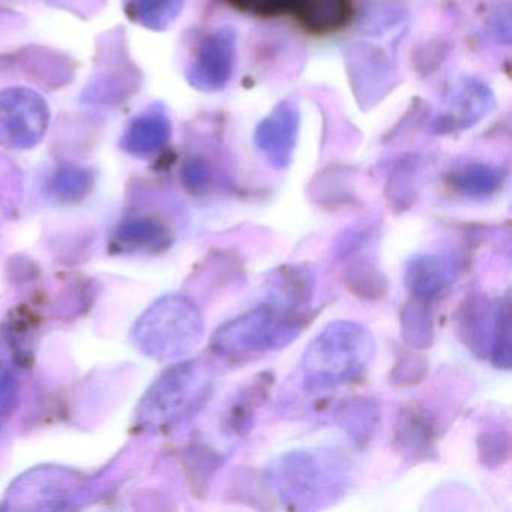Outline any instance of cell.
Wrapping results in <instances>:
<instances>
[{
    "instance_id": "obj_1",
    "label": "cell",
    "mask_w": 512,
    "mask_h": 512,
    "mask_svg": "<svg viewBox=\"0 0 512 512\" xmlns=\"http://www.w3.org/2000/svg\"><path fill=\"white\" fill-rule=\"evenodd\" d=\"M373 335L361 323H329L305 349L301 371L305 388L325 391L355 382L373 361Z\"/></svg>"
},
{
    "instance_id": "obj_2",
    "label": "cell",
    "mask_w": 512,
    "mask_h": 512,
    "mask_svg": "<svg viewBox=\"0 0 512 512\" xmlns=\"http://www.w3.org/2000/svg\"><path fill=\"white\" fill-rule=\"evenodd\" d=\"M307 325L308 310L287 308L269 299L221 325L212 337L211 349L233 361L254 358L289 346Z\"/></svg>"
},
{
    "instance_id": "obj_3",
    "label": "cell",
    "mask_w": 512,
    "mask_h": 512,
    "mask_svg": "<svg viewBox=\"0 0 512 512\" xmlns=\"http://www.w3.org/2000/svg\"><path fill=\"white\" fill-rule=\"evenodd\" d=\"M214 382V367L206 359L172 365L140 401L137 422L145 430L161 431L187 421L205 406Z\"/></svg>"
},
{
    "instance_id": "obj_4",
    "label": "cell",
    "mask_w": 512,
    "mask_h": 512,
    "mask_svg": "<svg viewBox=\"0 0 512 512\" xmlns=\"http://www.w3.org/2000/svg\"><path fill=\"white\" fill-rule=\"evenodd\" d=\"M202 314L187 296L167 295L155 301L137 320L134 341L145 355L175 359L193 352L202 341Z\"/></svg>"
},
{
    "instance_id": "obj_5",
    "label": "cell",
    "mask_w": 512,
    "mask_h": 512,
    "mask_svg": "<svg viewBox=\"0 0 512 512\" xmlns=\"http://www.w3.org/2000/svg\"><path fill=\"white\" fill-rule=\"evenodd\" d=\"M338 463L328 454L310 451L283 455L271 469V479L280 491L281 499L295 503V508H308V503L331 500L343 490V478Z\"/></svg>"
},
{
    "instance_id": "obj_6",
    "label": "cell",
    "mask_w": 512,
    "mask_h": 512,
    "mask_svg": "<svg viewBox=\"0 0 512 512\" xmlns=\"http://www.w3.org/2000/svg\"><path fill=\"white\" fill-rule=\"evenodd\" d=\"M50 112L37 92L26 88L0 91V145L34 148L49 127Z\"/></svg>"
},
{
    "instance_id": "obj_7",
    "label": "cell",
    "mask_w": 512,
    "mask_h": 512,
    "mask_svg": "<svg viewBox=\"0 0 512 512\" xmlns=\"http://www.w3.org/2000/svg\"><path fill=\"white\" fill-rule=\"evenodd\" d=\"M236 61V32L221 28L200 41L188 65L187 79L194 88L212 92L226 88Z\"/></svg>"
},
{
    "instance_id": "obj_8",
    "label": "cell",
    "mask_w": 512,
    "mask_h": 512,
    "mask_svg": "<svg viewBox=\"0 0 512 512\" xmlns=\"http://www.w3.org/2000/svg\"><path fill=\"white\" fill-rule=\"evenodd\" d=\"M298 130V109L289 101L275 107L257 127V148L275 169H286L292 161Z\"/></svg>"
},
{
    "instance_id": "obj_9",
    "label": "cell",
    "mask_w": 512,
    "mask_h": 512,
    "mask_svg": "<svg viewBox=\"0 0 512 512\" xmlns=\"http://www.w3.org/2000/svg\"><path fill=\"white\" fill-rule=\"evenodd\" d=\"M455 275L457 266L451 257L419 254L407 263L404 281L413 298L430 302L452 284Z\"/></svg>"
},
{
    "instance_id": "obj_10",
    "label": "cell",
    "mask_w": 512,
    "mask_h": 512,
    "mask_svg": "<svg viewBox=\"0 0 512 512\" xmlns=\"http://www.w3.org/2000/svg\"><path fill=\"white\" fill-rule=\"evenodd\" d=\"M172 124L163 109H149L137 116L122 137V148L136 157H151L169 143Z\"/></svg>"
},
{
    "instance_id": "obj_11",
    "label": "cell",
    "mask_w": 512,
    "mask_h": 512,
    "mask_svg": "<svg viewBox=\"0 0 512 512\" xmlns=\"http://www.w3.org/2000/svg\"><path fill=\"white\" fill-rule=\"evenodd\" d=\"M298 25L311 35H329L349 25L352 0H301L295 13Z\"/></svg>"
},
{
    "instance_id": "obj_12",
    "label": "cell",
    "mask_w": 512,
    "mask_h": 512,
    "mask_svg": "<svg viewBox=\"0 0 512 512\" xmlns=\"http://www.w3.org/2000/svg\"><path fill=\"white\" fill-rule=\"evenodd\" d=\"M490 320V304L484 296H470L463 302L458 317V334L475 355H488V338L493 334Z\"/></svg>"
},
{
    "instance_id": "obj_13",
    "label": "cell",
    "mask_w": 512,
    "mask_h": 512,
    "mask_svg": "<svg viewBox=\"0 0 512 512\" xmlns=\"http://www.w3.org/2000/svg\"><path fill=\"white\" fill-rule=\"evenodd\" d=\"M395 443L403 454L424 457L433 448L434 424L431 416L419 407H409L398 419Z\"/></svg>"
},
{
    "instance_id": "obj_14",
    "label": "cell",
    "mask_w": 512,
    "mask_h": 512,
    "mask_svg": "<svg viewBox=\"0 0 512 512\" xmlns=\"http://www.w3.org/2000/svg\"><path fill=\"white\" fill-rule=\"evenodd\" d=\"M337 419L353 442L367 445L379 427V404L371 398H353L340 407Z\"/></svg>"
},
{
    "instance_id": "obj_15",
    "label": "cell",
    "mask_w": 512,
    "mask_h": 512,
    "mask_svg": "<svg viewBox=\"0 0 512 512\" xmlns=\"http://www.w3.org/2000/svg\"><path fill=\"white\" fill-rule=\"evenodd\" d=\"M125 13L143 28L163 31L184 10L185 0H122Z\"/></svg>"
},
{
    "instance_id": "obj_16",
    "label": "cell",
    "mask_w": 512,
    "mask_h": 512,
    "mask_svg": "<svg viewBox=\"0 0 512 512\" xmlns=\"http://www.w3.org/2000/svg\"><path fill=\"white\" fill-rule=\"evenodd\" d=\"M265 377L259 376L256 382L251 383L242 391L230 406L226 416V427L235 436H245L253 427L257 407L268 394V382Z\"/></svg>"
},
{
    "instance_id": "obj_17",
    "label": "cell",
    "mask_w": 512,
    "mask_h": 512,
    "mask_svg": "<svg viewBox=\"0 0 512 512\" xmlns=\"http://www.w3.org/2000/svg\"><path fill=\"white\" fill-rule=\"evenodd\" d=\"M343 281L358 298L377 301L388 292V281L380 269L367 260H353L344 268Z\"/></svg>"
},
{
    "instance_id": "obj_18",
    "label": "cell",
    "mask_w": 512,
    "mask_h": 512,
    "mask_svg": "<svg viewBox=\"0 0 512 512\" xmlns=\"http://www.w3.org/2000/svg\"><path fill=\"white\" fill-rule=\"evenodd\" d=\"M427 304L413 298L401 311V334L407 346L413 349H427L433 344V317Z\"/></svg>"
},
{
    "instance_id": "obj_19",
    "label": "cell",
    "mask_w": 512,
    "mask_h": 512,
    "mask_svg": "<svg viewBox=\"0 0 512 512\" xmlns=\"http://www.w3.org/2000/svg\"><path fill=\"white\" fill-rule=\"evenodd\" d=\"M503 176L499 169L485 164H469L452 175L455 191L467 197H487L499 190Z\"/></svg>"
},
{
    "instance_id": "obj_20",
    "label": "cell",
    "mask_w": 512,
    "mask_h": 512,
    "mask_svg": "<svg viewBox=\"0 0 512 512\" xmlns=\"http://www.w3.org/2000/svg\"><path fill=\"white\" fill-rule=\"evenodd\" d=\"M511 331V299L509 295H505L494 313L490 344L491 361L502 370H509L512 364Z\"/></svg>"
},
{
    "instance_id": "obj_21",
    "label": "cell",
    "mask_w": 512,
    "mask_h": 512,
    "mask_svg": "<svg viewBox=\"0 0 512 512\" xmlns=\"http://www.w3.org/2000/svg\"><path fill=\"white\" fill-rule=\"evenodd\" d=\"M490 100V92L484 86L478 83L463 86L457 92V97L452 98V125L466 128L475 124L487 112Z\"/></svg>"
},
{
    "instance_id": "obj_22",
    "label": "cell",
    "mask_w": 512,
    "mask_h": 512,
    "mask_svg": "<svg viewBox=\"0 0 512 512\" xmlns=\"http://www.w3.org/2000/svg\"><path fill=\"white\" fill-rule=\"evenodd\" d=\"M233 8L250 16L271 19L295 13L301 0H227Z\"/></svg>"
},
{
    "instance_id": "obj_23",
    "label": "cell",
    "mask_w": 512,
    "mask_h": 512,
    "mask_svg": "<svg viewBox=\"0 0 512 512\" xmlns=\"http://www.w3.org/2000/svg\"><path fill=\"white\" fill-rule=\"evenodd\" d=\"M427 373V361L421 356L407 355L395 364L391 373V382L394 385L407 388L418 385Z\"/></svg>"
},
{
    "instance_id": "obj_24",
    "label": "cell",
    "mask_w": 512,
    "mask_h": 512,
    "mask_svg": "<svg viewBox=\"0 0 512 512\" xmlns=\"http://www.w3.org/2000/svg\"><path fill=\"white\" fill-rule=\"evenodd\" d=\"M479 458L485 466H499L509 455V436L505 433H487L479 437Z\"/></svg>"
}]
</instances>
